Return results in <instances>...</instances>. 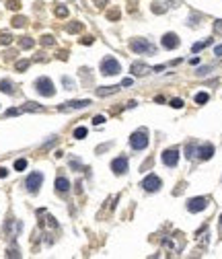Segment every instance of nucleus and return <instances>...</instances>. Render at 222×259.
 Here are the masks:
<instances>
[{
  "label": "nucleus",
  "instance_id": "32",
  "mask_svg": "<svg viewBox=\"0 0 222 259\" xmlns=\"http://www.w3.org/2000/svg\"><path fill=\"white\" fill-rule=\"evenodd\" d=\"M56 15L58 17H68V8H66V6H58V8H56Z\"/></svg>",
  "mask_w": 222,
  "mask_h": 259
},
{
  "label": "nucleus",
  "instance_id": "36",
  "mask_svg": "<svg viewBox=\"0 0 222 259\" xmlns=\"http://www.w3.org/2000/svg\"><path fill=\"white\" fill-rule=\"evenodd\" d=\"M103 122H105V117H103V115H95V117H93V123H95V126H101Z\"/></svg>",
  "mask_w": 222,
  "mask_h": 259
},
{
  "label": "nucleus",
  "instance_id": "31",
  "mask_svg": "<svg viewBox=\"0 0 222 259\" xmlns=\"http://www.w3.org/2000/svg\"><path fill=\"white\" fill-rule=\"evenodd\" d=\"M25 23H27L25 17H15V19H12V25H15V27H23Z\"/></svg>",
  "mask_w": 222,
  "mask_h": 259
},
{
  "label": "nucleus",
  "instance_id": "6",
  "mask_svg": "<svg viewBox=\"0 0 222 259\" xmlns=\"http://www.w3.org/2000/svg\"><path fill=\"white\" fill-rule=\"evenodd\" d=\"M160 158H163V162L167 167H177V162H179V150H177V148H167Z\"/></svg>",
  "mask_w": 222,
  "mask_h": 259
},
{
  "label": "nucleus",
  "instance_id": "44",
  "mask_svg": "<svg viewBox=\"0 0 222 259\" xmlns=\"http://www.w3.org/2000/svg\"><path fill=\"white\" fill-rule=\"evenodd\" d=\"M95 2H97V4H99V6H103V4H105V2H107V0H95Z\"/></svg>",
  "mask_w": 222,
  "mask_h": 259
},
{
  "label": "nucleus",
  "instance_id": "12",
  "mask_svg": "<svg viewBox=\"0 0 222 259\" xmlns=\"http://www.w3.org/2000/svg\"><path fill=\"white\" fill-rule=\"evenodd\" d=\"M160 43H163V47H167V49H175L179 45V37L175 33H165Z\"/></svg>",
  "mask_w": 222,
  "mask_h": 259
},
{
  "label": "nucleus",
  "instance_id": "1",
  "mask_svg": "<svg viewBox=\"0 0 222 259\" xmlns=\"http://www.w3.org/2000/svg\"><path fill=\"white\" fill-rule=\"evenodd\" d=\"M130 144H132L134 150H144V148L148 146V132L146 130H138V132H134L132 136H130Z\"/></svg>",
  "mask_w": 222,
  "mask_h": 259
},
{
  "label": "nucleus",
  "instance_id": "46",
  "mask_svg": "<svg viewBox=\"0 0 222 259\" xmlns=\"http://www.w3.org/2000/svg\"><path fill=\"white\" fill-rule=\"evenodd\" d=\"M130 2H134V0H130Z\"/></svg>",
  "mask_w": 222,
  "mask_h": 259
},
{
  "label": "nucleus",
  "instance_id": "22",
  "mask_svg": "<svg viewBox=\"0 0 222 259\" xmlns=\"http://www.w3.org/2000/svg\"><path fill=\"white\" fill-rule=\"evenodd\" d=\"M62 82H64V87L68 88V91H74V88H76V82H74L72 78H68V76H64V78H62Z\"/></svg>",
  "mask_w": 222,
  "mask_h": 259
},
{
  "label": "nucleus",
  "instance_id": "17",
  "mask_svg": "<svg viewBox=\"0 0 222 259\" xmlns=\"http://www.w3.org/2000/svg\"><path fill=\"white\" fill-rule=\"evenodd\" d=\"M208 45H212V39H210V37H208V39H204V41H200V43H193L191 52H193V54H197V52H202L204 47H208Z\"/></svg>",
  "mask_w": 222,
  "mask_h": 259
},
{
  "label": "nucleus",
  "instance_id": "33",
  "mask_svg": "<svg viewBox=\"0 0 222 259\" xmlns=\"http://www.w3.org/2000/svg\"><path fill=\"white\" fill-rule=\"evenodd\" d=\"M214 33H218V35H222V19H218L216 23H214Z\"/></svg>",
  "mask_w": 222,
  "mask_h": 259
},
{
  "label": "nucleus",
  "instance_id": "40",
  "mask_svg": "<svg viewBox=\"0 0 222 259\" xmlns=\"http://www.w3.org/2000/svg\"><path fill=\"white\" fill-rule=\"evenodd\" d=\"M214 54H216L218 58H222V45H216V49H214Z\"/></svg>",
  "mask_w": 222,
  "mask_h": 259
},
{
  "label": "nucleus",
  "instance_id": "37",
  "mask_svg": "<svg viewBox=\"0 0 222 259\" xmlns=\"http://www.w3.org/2000/svg\"><path fill=\"white\" fill-rule=\"evenodd\" d=\"M21 111H23V109H8V111H6V115H8V117H10V115H19Z\"/></svg>",
  "mask_w": 222,
  "mask_h": 259
},
{
  "label": "nucleus",
  "instance_id": "34",
  "mask_svg": "<svg viewBox=\"0 0 222 259\" xmlns=\"http://www.w3.org/2000/svg\"><path fill=\"white\" fill-rule=\"evenodd\" d=\"M210 70H212V66H204V68H200L195 74H197V76H206V74L210 72Z\"/></svg>",
  "mask_w": 222,
  "mask_h": 259
},
{
  "label": "nucleus",
  "instance_id": "21",
  "mask_svg": "<svg viewBox=\"0 0 222 259\" xmlns=\"http://www.w3.org/2000/svg\"><path fill=\"white\" fill-rule=\"evenodd\" d=\"M185 150H187V158H193V157H195V152H197V146L189 142L187 146H185Z\"/></svg>",
  "mask_w": 222,
  "mask_h": 259
},
{
  "label": "nucleus",
  "instance_id": "16",
  "mask_svg": "<svg viewBox=\"0 0 222 259\" xmlns=\"http://www.w3.org/2000/svg\"><path fill=\"white\" fill-rule=\"evenodd\" d=\"M0 91L6 93V95H12V93H15V87H12L10 80H0Z\"/></svg>",
  "mask_w": 222,
  "mask_h": 259
},
{
  "label": "nucleus",
  "instance_id": "13",
  "mask_svg": "<svg viewBox=\"0 0 222 259\" xmlns=\"http://www.w3.org/2000/svg\"><path fill=\"white\" fill-rule=\"evenodd\" d=\"M150 66H146V64H140V62H136V64H132V72H134V76H144V74H148L150 72Z\"/></svg>",
  "mask_w": 222,
  "mask_h": 259
},
{
  "label": "nucleus",
  "instance_id": "45",
  "mask_svg": "<svg viewBox=\"0 0 222 259\" xmlns=\"http://www.w3.org/2000/svg\"><path fill=\"white\" fill-rule=\"evenodd\" d=\"M220 224H222V214H220Z\"/></svg>",
  "mask_w": 222,
  "mask_h": 259
},
{
  "label": "nucleus",
  "instance_id": "38",
  "mask_svg": "<svg viewBox=\"0 0 222 259\" xmlns=\"http://www.w3.org/2000/svg\"><path fill=\"white\" fill-rule=\"evenodd\" d=\"M4 177H8V169H4V167H0V179H4Z\"/></svg>",
  "mask_w": 222,
  "mask_h": 259
},
{
  "label": "nucleus",
  "instance_id": "10",
  "mask_svg": "<svg viewBox=\"0 0 222 259\" xmlns=\"http://www.w3.org/2000/svg\"><path fill=\"white\" fill-rule=\"evenodd\" d=\"M206 206H208L206 197H191L187 202V210L189 212H202V210H206Z\"/></svg>",
  "mask_w": 222,
  "mask_h": 259
},
{
  "label": "nucleus",
  "instance_id": "15",
  "mask_svg": "<svg viewBox=\"0 0 222 259\" xmlns=\"http://www.w3.org/2000/svg\"><path fill=\"white\" fill-rule=\"evenodd\" d=\"M117 91H119V87H101V88H97V95L99 97H107V95H113Z\"/></svg>",
  "mask_w": 222,
  "mask_h": 259
},
{
  "label": "nucleus",
  "instance_id": "20",
  "mask_svg": "<svg viewBox=\"0 0 222 259\" xmlns=\"http://www.w3.org/2000/svg\"><path fill=\"white\" fill-rule=\"evenodd\" d=\"M23 111H43V107H41V105H37V103H25Z\"/></svg>",
  "mask_w": 222,
  "mask_h": 259
},
{
  "label": "nucleus",
  "instance_id": "3",
  "mask_svg": "<svg viewBox=\"0 0 222 259\" xmlns=\"http://www.w3.org/2000/svg\"><path fill=\"white\" fill-rule=\"evenodd\" d=\"M119 62L115 58H111V56H107V58H103V62H101V74H105V76H115V74H119Z\"/></svg>",
  "mask_w": 222,
  "mask_h": 259
},
{
  "label": "nucleus",
  "instance_id": "25",
  "mask_svg": "<svg viewBox=\"0 0 222 259\" xmlns=\"http://www.w3.org/2000/svg\"><path fill=\"white\" fill-rule=\"evenodd\" d=\"M84 136H86V127H76V130H74V138H76V140H82Z\"/></svg>",
  "mask_w": 222,
  "mask_h": 259
},
{
  "label": "nucleus",
  "instance_id": "18",
  "mask_svg": "<svg viewBox=\"0 0 222 259\" xmlns=\"http://www.w3.org/2000/svg\"><path fill=\"white\" fill-rule=\"evenodd\" d=\"M19 43H21V47H23V49H31V47L35 45V41L31 39V37H21Z\"/></svg>",
  "mask_w": 222,
  "mask_h": 259
},
{
  "label": "nucleus",
  "instance_id": "26",
  "mask_svg": "<svg viewBox=\"0 0 222 259\" xmlns=\"http://www.w3.org/2000/svg\"><path fill=\"white\" fill-rule=\"evenodd\" d=\"M208 99H210L208 93H197L195 95V103H200V105H202V103H208Z\"/></svg>",
  "mask_w": 222,
  "mask_h": 259
},
{
  "label": "nucleus",
  "instance_id": "42",
  "mask_svg": "<svg viewBox=\"0 0 222 259\" xmlns=\"http://www.w3.org/2000/svg\"><path fill=\"white\" fill-rule=\"evenodd\" d=\"M152 70H154V72H163V70H165V66H154Z\"/></svg>",
  "mask_w": 222,
  "mask_h": 259
},
{
  "label": "nucleus",
  "instance_id": "39",
  "mask_svg": "<svg viewBox=\"0 0 222 259\" xmlns=\"http://www.w3.org/2000/svg\"><path fill=\"white\" fill-rule=\"evenodd\" d=\"M121 87H132V78H123L121 80Z\"/></svg>",
  "mask_w": 222,
  "mask_h": 259
},
{
  "label": "nucleus",
  "instance_id": "24",
  "mask_svg": "<svg viewBox=\"0 0 222 259\" xmlns=\"http://www.w3.org/2000/svg\"><path fill=\"white\" fill-rule=\"evenodd\" d=\"M25 169H27V161H25V158L15 161V171H25Z\"/></svg>",
  "mask_w": 222,
  "mask_h": 259
},
{
  "label": "nucleus",
  "instance_id": "8",
  "mask_svg": "<svg viewBox=\"0 0 222 259\" xmlns=\"http://www.w3.org/2000/svg\"><path fill=\"white\" fill-rule=\"evenodd\" d=\"M91 101L89 99H82V101H68L64 105H58V111H70V109H84L89 107Z\"/></svg>",
  "mask_w": 222,
  "mask_h": 259
},
{
  "label": "nucleus",
  "instance_id": "23",
  "mask_svg": "<svg viewBox=\"0 0 222 259\" xmlns=\"http://www.w3.org/2000/svg\"><path fill=\"white\" fill-rule=\"evenodd\" d=\"M107 19H111V21H117L119 19V8H117V6H113V8L107 12Z\"/></svg>",
  "mask_w": 222,
  "mask_h": 259
},
{
  "label": "nucleus",
  "instance_id": "19",
  "mask_svg": "<svg viewBox=\"0 0 222 259\" xmlns=\"http://www.w3.org/2000/svg\"><path fill=\"white\" fill-rule=\"evenodd\" d=\"M10 41H12V35L2 31V33H0V45H10Z\"/></svg>",
  "mask_w": 222,
  "mask_h": 259
},
{
  "label": "nucleus",
  "instance_id": "43",
  "mask_svg": "<svg viewBox=\"0 0 222 259\" xmlns=\"http://www.w3.org/2000/svg\"><path fill=\"white\" fill-rule=\"evenodd\" d=\"M189 64H193V66H195V64H200V58H191V60H189Z\"/></svg>",
  "mask_w": 222,
  "mask_h": 259
},
{
  "label": "nucleus",
  "instance_id": "2",
  "mask_svg": "<svg viewBox=\"0 0 222 259\" xmlns=\"http://www.w3.org/2000/svg\"><path fill=\"white\" fill-rule=\"evenodd\" d=\"M35 88H37V93L43 95V97H54V95H56L54 82H52L47 76H41V78L35 80Z\"/></svg>",
  "mask_w": 222,
  "mask_h": 259
},
{
  "label": "nucleus",
  "instance_id": "7",
  "mask_svg": "<svg viewBox=\"0 0 222 259\" xmlns=\"http://www.w3.org/2000/svg\"><path fill=\"white\" fill-rule=\"evenodd\" d=\"M160 185H163V181L158 179V175H148V177H144V181H142V187L146 191H158Z\"/></svg>",
  "mask_w": 222,
  "mask_h": 259
},
{
  "label": "nucleus",
  "instance_id": "5",
  "mask_svg": "<svg viewBox=\"0 0 222 259\" xmlns=\"http://www.w3.org/2000/svg\"><path fill=\"white\" fill-rule=\"evenodd\" d=\"M41 183H43V175H41V173H31V175L27 177V181H25V187H27L31 193H35V191L41 187Z\"/></svg>",
  "mask_w": 222,
  "mask_h": 259
},
{
  "label": "nucleus",
  "instance_id": "30",
  "mask_svg": "<svg viewBox=\"0 0 222 259\" xmlns=\"http://www.w3.org/2000/svg\"><path fill=\"white\" fill-rule=\"evenodd\" d=\"M41 45H54V37L52 35H43L41 37Z\"/></svg>",
  "mask_w": 222,
  "mask_h": 259
},
{
  "label": "nucleus",
  "instance_id": "14",
  "mask_svg": "<svg viewBox=\"0 0 222 259\" xmlns=\"http://www.w3.org/2000/svg\"><path fill=\"white\" fill-rule=\"evenodd\" d=\"M56 189H58V193H66V191L70 189V183L66 177H58L56 179Z\"/></svg>",
  "mask_w": 222,
  "mask_h": 259
},
{
  "label": "nucleus",
  "instance_id": "41",
  "mask_svg": "<svg viewBox=\"0 0 222 259\" xmlns=\"http://www.w3.org/2000/svg\"><path fill=\"white\" fill-rule=\"evenodd\" d=\"M82 43H84V45H91V43H93V37H84Z\"/></svg>",
  "mask_w": 222,
  "mask_h": 259
},
{
  "label": "nucleus",
  "instance_id": "11",
  "mask_svg": "<svg viewBox=\"0 0 222 259\" xmlns=\"http://www.w3.org/2000/svg\"><path fill=\"white\" fill-rule=\"evenodd\" d=\"M212 154H214V146H212V144H200V146H197V152H195L197 158L208 161V158H212Z\"/></svg>",
  "mask_w": 222,
  "mask_h": 259
},
{
  "label": "nucleus",
  "instance_id": "28",
  "mask_svg": "<svg viewBox=\"0 0 222 259\" xmlns=\"http://www.w3.org/2000/svg\"><path fill=\"white\" fill-rule=\"evenodd\" d=\"M68 31H70V33H78V31H82V25H80V23H72V25H68Z\"/></svg>",
  "mask_w": 222,
  "mask_h": 259
},
{
  "label": "nucleus",
  "instance_id": "35",
  "mask_svg": "<svg viewBox=\"0 0 222 259\" xmlns=\"http://www.w3.org/2000/svg\"><path fill=\"white\" fill-rule=\"evenodd\" d=\"M171 107L181 109V107H183V101H181V99H173V101H171Z\"/></svg>",
  "mask_w": 222,
  "mask_h": 259
},
{
  "label": "nucleus",
  "instance_id": "9",
  "mask_svg": "<svg viewBox=\"0 0 222 259\" xmlns=\"http://www.w3.org/2000/svg\"><path fill=\"white\" fill-rule=\"evenodd\" d=\"M111 171H113L115 175H123V173L128 171V158H126V157L113 158V162H111Z\"/></svg>",
  "mask_w": 222,
  "mask_h": 259
},
{
  "label": "nucleus",
  "instance_id": "27",
  "mask_svg": "<svg viewBox=\"0 0 222 259\" xmlns=\"http://www.w3.org/2000/svg\"><path fill=\"white\" fill-rule=\"evenodd\" d=\"M29 68V60H19V62H17V70H27Z\"/></svg>",
  "mask_w": 222,
  "mask_h": 259
},
{
  "label": "nucleus",
  "instance_id": "29",
  "mask_svg": "<svg viewBox=\"0 0 222 259\" xmlns=\"http://www.w3.org/2000/svg\"><path fill=\"white\" fill-rule=\"evenodd\" d=\"M165 10H167V8H165L163 4H158V2H154V4H152V12H156V15H163Z\"/></svg>",
  "mask_w": 222,
  "mask_h": 259
},
{
  "label": "nucleus",
  "instance_id": "4",
  "mask_svg": "<svg viewBox=\"0 0 222 259\" xmlns=\"http://www.w3.org/2000/svg\"><path fill=\"white\" fill-rule=\"evenodd\" d=\"M130 47L136 52V54H154L156 47L152 43H148L146 39H132L130 41Z\"/></svg>",
  "mask_w": 222,
  "mask_h": 259
}]
</instances>
